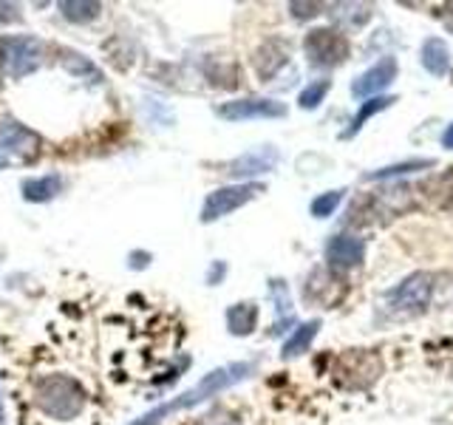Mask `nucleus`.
Instances as JSON below:
<instances>
[{
    "label": "nucleus",
    "instance_id": "1",
    "mask_svg": "<svg viewBox=\"0 0 453 425\" xmlns=\"http://www.w3.org/2000/svg\"><path fill=\"white\" fill-rule=\"evenodd\" d=\"M250 375H255V363H250V360L219 366V368H212V372H207L202 380L196 382L193 389L181 391L179 397H170L167 403L153 406L150 411H145V414L136 417V420H131L127 425H162L165 420L181 414V411H190V408H196V406H202V403L212 400V397H219L221 391L238 386V382H241V380H247Z\"/></svg>",
    "mask_w": 453,
    "mask_h": 425
},
{
    "label": "nucleus",
    "instance_id": "2",
    "mask_svg": "<svg viewBox=\"0 0 453 425\" xmlns=\"http://www.w3.org/2000/svg\"><path fill=\"white\" fill-rule=\"evenodd\" d=\"M35 400L37 406L42 408V414H49L51 420H60V422H68L82 414L85 408V391L82 386L68 375H49L37 380L35 386Z\"/></svg>",
    "mask_w": 453,
    "mask_h": 425
},
{
    "label": "nucleus",
    "instance_id": "3",
    "mask_svg": "<svg viewBox=\"0 0 453 425\" xmlns=\"http://www.w3.org/2000/svg\"><path fill=\"white\" fill-rule=\"evenodd\" d=\"M0 66L12 80L35 74L42 66V42L35 35H6L0 40Z\"/></svg>",
    "mask_w": 453,
    "mask_h": 425
},
{
    "label": "nucleus",
    "instance_id": "4",
    "mask_svg": "<svg viewBox=\"0 0 453 425\" xmlns=\"http://www.w3.org/2000/svg\"><path fill=\"white\" fill-rule=\"evenodd\" d=\"M431 298H434V275L414 273L386 292V306L394 315H417V312L431 306Z\"/></svg>",
    "mask_w": 453,
    "mask_h": 425
},
{
    "label": "nucleus",
    "instance_id": "5",
    "mask_svg": "<svg viewBox=\"0 0 453 425\" xmlns=\"http://www.w3.org/2000/svg\"><path fill=\"white\" fill-rule=\"evenodd\" d=\"M264 190L266 188L261 182H235V184H226V188L212 190L202 205V221L210 224V221L230 216V212L250 205L252 198H258Z\"/></svg>",
    "mask_w": 453,
    "mask_h": 425
},
{
    "label": "nucleus",
    "instance_id": "6",
    "mask_svg": "<svg viewBox=\"0 0 453 425\" xmlns=\"http://www.w3.org/2000/svg\"><path fill=\"white\" fill-rule=\"evenodd\" d=\"M306 60L315 68H334L340 63H346L349 57V40L346 35H340L332 26L311 28L303 40Z\"/></svg>",
    "mask_w": 453,
    "mask_h": 425
},
{
    "label": "nucleus",
    "instance_id": "7",
    "mask_svg": "<svg viewBox=\"0 0 453 425\" xmlns=\"http://www.w3.org/2000/svg\"><path fill=\"white\" fill-rule=\"evenodd\" d=\"M40 153V136L26 125L4 120L0 122V170L14 162H32Z\"/></svg>",
    "mask_w": 453,
    "mask_h": 425
},
{
    "label": "nucleus",
    "instance_id": "8",
    "mask_svg": "<svg viewBox=\"0 0 453 425\" xmlns=\"http://www.w3.org/2000/svg\"><path fill=\"white\" fill-rule=\"evenodd\" d=\"M216 113L226 122H247V120H280L287 117V105L269 97H244L221 103Z\"/></svg>",
    "mask_w": 453,
    "mask_h": 425
},
{
    "label": "nucleus",
    "instance_id": "9",
    "mask_svg": "<svg viewBox=\"0 0 453 425\" xmlns=\"http://www.w3.org/2000/svg\"><path fill=\"white\" fill-rule=\"evenodd\" d=\"M280 162V153L273 145H264V148H255L241 153L238 159H233L226 165V176L238 179V182H252L255 176H264V174H273Z\"/></svg>",
    "mask_w": 453,
    "mask_h": 425
},
{
    "label": "nucleus",
    "instance_id": "10",
    "mask_svg": "<svg viewBox=\"0 0 453 425\" xmlns=\"http://www.w3.org/2000/svg\"><path fill=\"white\" fill-rule=\"evenodd\" d=\"M396 71H400V66H396L394 57H380L372 68L363 71V74L351 82V94L357 99L382 97V91H386L388 85L396 80Z\"/></svg>",
    "mask_w": 453,
    "mask_h": 425
},
{
    "label": "nucleus",
    "instance_id": "11",
    "mask_svg": "<svg viewBox=\"0 0 453 425\" xmlns=\"http://www.w3.org/2000/svg\"><path fill=\"white\" fill-rule=\"evenodd\" d=\"M323 255L332 269H354L365 261V241L351 233H337L326 241Z\"/></svg>",
    "mask_w": 453,
    "mask_h": 425
},
{
    "label": "nucleus",
    "instance_id": "12",
    "mask_svg": "<svg viewBox=\"0 0 453 425\" xmlns=\"http://www.w3.org/2000/svg\"><path fill=\"white\" fill-rule=\"evenodd\" d=\"M419 63L431 77H445L450 71V49L442 37H428L419 49Z\"/></svg>",
    "mask_w": 453,
    "mask_h": 425
},
{
    "label": "nucleus",
    "instance_id": "13",
    "mask_svg": "<svg viewBox=\"0 0 453 425\" xmlns=\"http://www.w3.org/2000/svg\"><path fill=\"white\" fill-rule=\"evenodd\" d=\"M320 326H323L320 318H311V321H306V323H297L295 329H292V335H289L287 340H283L280 358H283V360H292V358H301L303 352H309V346L315 344V337H318V332H320Z\"/></svg>",
    "mask_w": 453,
    "mask_h": 425
},
{
    "label": "nucleus",
    "instance_id": "14",
    "mask_svg": "<svg viewBox=\"0 0 453 425\" xmlns=\"http://www.w3.org/2000/svg\"><path fill=\"white\" fill-rule=\"evenodd\" d=\"M269 295L275 301V326H273V335L287 332V326L295 323V304H292V295L287 281H269Z\"/></svg>",
    "mask_w": 453,
    "mask_h": 425
},
{
    "label": "nucleus",
    "instance_id": "15",
    "mask_svg": "<svg viewBox=\"0 0 453 425\" xmlns=\"http://www.w3.org/2000/svg\"><path fill=\"white\" fill-rule=\"evenodd\" d=\"M63 184L65 179L60 174H46V176H37V179H26L23 182V198L26 202H51L54 196L63 193Z\"/></svg>",
    "mask_w": 453,
    "mask_h": 425
},
{
    "label": "nucleus",
    "instance_id": "16",
    "mask_svg": "<svg viewBox=\"0 0 453 425\" xmlns=\"http://www.w3.org/2000/svg\"><path fill=\"white\" fill-rule=\"evenodd\" d=\"M255 326H258V306L252 301H241L226 309V329H230V335L247 337L255 332Z\"/></svg>",
    "mask_w": 453,
    "mask_h": 425
},
{
    "label": "nucleus",
    "instance_id": "17",
    "mask_svg": "<svg viewBox=\"0 0 453 425\" xmlns=\"http://www.w3.org/2000/svg\"><path fill=\"white\" fill-rule=\"evenodd\" d=\"M287 60H289V51L283 49L278 40H269L258 49V54H255V71L261 74V80H269V77H275L278 68L287 66Z\"/></svg>",
    "mask_w": 453,
    "mask_h": 425
},
{
    "label": "nucleus",
    "instance_id": "18",
    "mask_svg": "<svg viewBox=\"0 0 453 425\" xmlns=\"http://www.w3.org/2000/svg\"><path fill=\"white\" fill-rule=\"evenodd\" d=\"M396 103V97H391V94H382V97H372V99H365V103H360V108H357V113H354V120L349 122V128L343 134H340V139H351V136H357L360 131H363V125L374 117V113H380V111H386V108H391Z\"/></svg>",
    "mask_w": 453,
    "mask_h": 425
},
{
    "label": "nucleus",
    "instance_id": "19",
    "mask_svg": "<svg viewBox=\"0 0 453 425\" xmlns=\"http://www.w3.org/2000/svg\"><path fill=\"white\" fill-rule=\"evenodd\" d=\"M428 167H436V159H405V162H396V165H388V167L372 170V174H365L363 179L365 182H382V179L408 176V174H417V170H428Z\"/></svg>",
    "mask_w": 453,
    "mask_h": 425
},
{
    "label": "nucleus",
    "instance_id": "20",
    "mask_svg": "<svg viewBox=\"0 0 453 425\" xmlns=\"http://www.w3.org/2000/svg\"><path fill=\"white\" fill-rule=\"evenodd\" d=\"M60 12H63V18L71 20V23H91V20L99 18L103 6H99V4H82V0H63Z\"/></svg>",
    "mask_w": 453,
    "mask_h": 425
},
{
    "label": "nucleus",
    "instance_id": "21",
    "mask_svg": "<svg viewBox=\"0 0 453 425\" xmlns=\"http://www.w3.org/2000/svg\"><path fill=\"white\" fill-rule=\"evenodd\" d=\"M332 91V80H311L306 89L297 94V105H301L303 111H315V108H320L323 105V99H326V94Z\"/></svg>",
    "mask_w": 453,
    "mask_h": 425
},
{
    "label": "nucleus",
    "instance_id": "22",
    "mask_svg": "<svg viewBox=\"0 0 453 425\" xmlns=\"http://www.w3.org/2000/svg\"><path fill=\"white\" fill-rule=\"evenodd\" d=\"M346 198V190L343 188H337V190H326V193H320V196H315L311 198V205H309V212L315 219H329L332 212L340 207V202Z\"/></svg>",
    "mask_w": 453,
    "mask_h": 425
},
{
    "label": "nucleus",
    "instance_id": "23",
    "mask_svg": "<svg viewBox=\"0 0 453 425\" xmlns=\"http://www.w3.org/2000/svg\"><path fill=\"white\" fill-rule=\"evenodd\" d=\"M289 9H292L295 18H315V14H320L318 4H289Z\"/></svg>",
    "mask_w": 453,
    "mask_h": 425
},
{
    "label": "nucleus",
    "instance_id": "24",
    "mask_svg": "<svg viewBox=\"0 0 453 425\" xmlns=\"http://www.w3.org/2000/svg\"><path fill=\"white\" fill-rule=\"evenodd\" d=\"M198 425H241L235 417H230V414H210V417H204Z\"/></svg>",
    "mask_w": 453,
    "mask_h": 425
},
{
    "label": "nucleus",
    "instance_id": "25",
    "mask_svg": "<svg viewBox=\"0 0 453 425\" xmlns=\"http://www.w3.org/2000/svg\"><path fill=\"white\" fill-rule=\"evenodd\" d=\"M224 273H226V264H224V261H216V264H212V267H210V273H207V283H210V287H216V283L224 278Z\"/></svg>",
    "mask_w": 453,
    "mask_h": 425
},
{
    "label": "nucleus",
    "instance_id": "26",
    "mask_svg": "<svg viewBox=\"0 0 453 425\" xmlns=\"http://www.w3.org/2000/svg\"><path fill=\"white\" fill-rule=\"evenodd\" d=\"M442 148L445 151H453V122L445 128V134H442Z\"/></svg>",
    "mask_w": 453,
    "mask_h": 425
},
{
    "label": "nucleus",
    "instance_id": "27",
    "mask_svg": "<svg viewBox=\"0 0 453 425\" xmlns=\"http://www.w3.org/2000/svg\"><path fill=\"white\" fill-rule=\"evenodd\" d=\"M0 425H6V408H4V394H0Z\"/></svg>",
    "mask_w": 453,
    "mask_h": 425
},
{
    "label": "nucleus",
    "instance_id": "28",
    "mask_svg": "<svg viewBox=\"0 0 453 425\" xmlns=\"http://www.w3.org/2000/svg\"><path fill=\"white\" fill-rule=\"evenodd\" d=\"M450 32H453V26H450Z\"/></svg>",
    "mask_w": 453,
    "mask_h": 425
}]
</instances>
